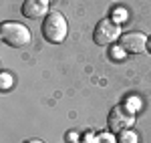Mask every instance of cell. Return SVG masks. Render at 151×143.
Returning <instances> with one entry per match:
<instances>
[{
    "mask_svg": "<svg viewBox=\"0 0 151 143\" xmlns=\"http://www.w3.org/2000/svg\"><path fill=\"white\" fill-rule=\"evenodd\" d=\"M69 26H67V18L60 12H50L47 14L45 22H42V36L48 42H63L67 38Z\"/></svg>",
    "mask_w": 151,
    "mask_h": 143,
    "instance_id": "6da1fadb",
    "label": "cell"
},
{
    "mask_svg": "<svg viewBox=\"0 0 151 143\" xmlns=\"http://www.w3.org/2000/svg\"><path fill=\"white\" fill-rule=\"evenodd\" d=\"M0 36L8 47H24L30 40V30L20 22H2Z\"/></svg>",
    "mask_w": 151,
    "mask_h": 143,
    "instance_id": "7a4b0ae2",
    "label": "cell"
},
{
    "mask_svg": "<svg viewBox=\"0 0 151 143\" xmlns=\"http://www.w3.org/2000/svg\"><path fill=\"white\" fill-rule=\"evenodd\" d=\"M107 123H109V129L113 133H121V131H125V129H131V127H133L135 115H133V111H129L127 107L117 105V107H113L109 111Z\"/></svg>",
    "mask_w": 151,
    "mask_h": 143,
    "instance_id": "3957f363",
    "label": "cell"
},
{
    "mask_svg": "<svg viewBox=\"0 0 151 143\" xmlns=\"http://www.w3.org/2000/svg\"><path fill=\"white\" fill-rule=\"evenodd\" d=\"M121 34V24L117 20H101L93 32V40L97 45H111Z\"/></svg>",
    "mask_w": 151,
    "mask_h": 143,
    "instance_id": "277c9868",
    "label": "cell"
},
{
    "mask_svg": "<svg viewBox=\"0 0 151 143\" xmlns=\"http://www.w3.org/2000/svg\"><path fill=\"white\" fill-rule=\"evenodd\" d=\"M147 36L143 32H127V34L121 36V48L125 52H131V55H137V52H143L147 48Z\"/></svg>",
    "mask_w": 151,
    "mask_h": 143,
    "instance_id": "5b68a950",
    "label": "cell"
},
{
    "mask_svg": "<svg viewBox=\"0 0 151 143\" xmlns=\"http://www.w3.org/2000/svg\"><path fill=\"white\" fill-rule=\"evenodd\" d=\"M22 14L26 18H40L47 14V0H24Z\"/></svg>",
    "mask_w": 151,
    "mask_h": 143,
    "instance_id": "8992f818",
    "label": "cell"
},
{
    "mask_svg": "<svg viewBox=\"0 0 151 143\" xmlns=\"http://www.w3.org/2000/svg\"><path fill=\"white\" fill-rule=\"evenodd\" d=\"M119 143H139V137H137V133L125 129V131H121V135H119Z\"/></svg>",
    "mask_w": 151,
    "mask_h": 143,
    "instance_id": "52a82bcc",
    "label": "cell"
},
{
    "mask_svg": "<svg viewBox=\"0 0 151 143\" xmlns=\"http://www.w3.org/2000/svg\"><path fill=\"white\" fill-rule=\"evenodd\" d=\"M95 143H119V141L115 139L113 133H99V135L95 137Z\"/></svg>",
    "mask_w": 151,
    "mask_h": 143,
    "instance_id": "ba28073f",
    "label": "cell"
},
{
    "mask_svg": "<svg viewBox=\"0 0 151 143\" xmlns=\"http://www.w3.org/2000/svg\"><path fill=\"white\" fill-rule=\"evenodd\" d=\"M0 85H2V91H8L12 85V77L8 73H2V77H0Z\"/></svg>",
    "mask_w": 151,
    "mask_h": 143,
    "instance_id": "9c48e42d",
    "label": "cell"
},
{
    "mask_svg": "<svg viewBox=\"0 0 151 143\" xmlns=\"http://www.w3.org/2000/svg\"><path fill=\"white\" fill-rule=\"evenodd\" d=\"M123 52H125L123 48H113V50H111V57H113V59H123Z\"/></svg>",
    "mask_w": 151,
    "mask_h": 143,
    "instance_id": "30bf717a",
    "label": "cell"
},
{
    "mask_svg": "<svg viewBox=\"0 0 151 143\" xmlns=\"http://www.w3.org/2000/svg\"><path fill=\"white\" fill-rule=\"evenodd\" d=\"M24 143H42V141H38V139H26Z\"/></svg>",
    "mask_w": 151,
    "mask_h": 143,
    "instance_id": "8fae6325",
    "label": "cell"
},
{
    "mask_svg": "<svg viewBox=\"0 0 151 143\" xmlns=\"http://www.w3.org/2000/svg\"><path fill=\"white\" fill-rule=\"evenodd\" d=\"M147 50L151 52V36H149V40H147Z\"/></svg>",
    "mask_w": 151,
    "mask_h": 143,
    "instance_id": "7c38bea8",
    "label": "cell"
}]
</instances>
